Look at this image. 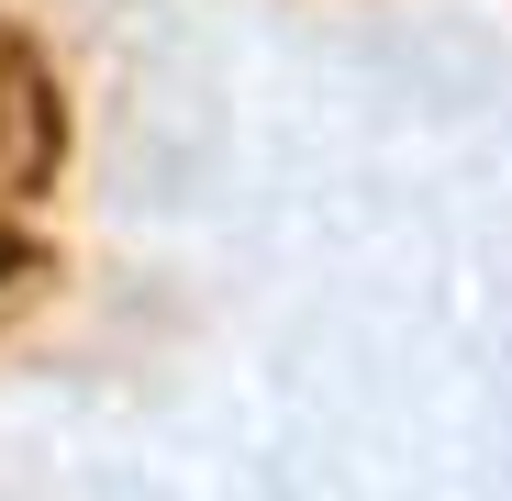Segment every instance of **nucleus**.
Instances as JSON below:
<instances>
[{"instance_id": "f257e3e1", "label": "nucleus", "mask_w": 512, "mask_h": 501, "mask_svg": "<svg viewBox=\"0 0 512 501\" xmlns=\"http://www.w3.org/2000/svg\"><path fill=\"white\" fill-rule=\"evenodd\" d=\"M23 167H34V90H23V56H0V223H12Z\"/></svg>"}]
</instances>
